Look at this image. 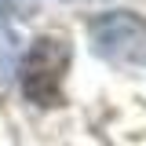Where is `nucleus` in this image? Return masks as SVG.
<instances>
[{
    "label": "nucleus",
    "instance_id": "nucleus-3",
    "mask_svg": "<svg viewBox=\"0 0 146 146\" xmlns=\"http://www.w3.org/2000/svg\"><path fill=\"white\" fill-rule=\"evenodd\" d=\"M29 11H36V0H0V22L4 18H22Z\"/></svg>",
    "mask_w": 146,
    "mask_h": 146
},
{
    "label": "nucleus",
    "instance_id": "nucleus-2",
    "mask_svg": "<svg viewBox=\"0 0 146 146\" xmlns=\"http://www.w3.org/2000/svg\"><path fill=\"white\" fill-rule=\"evenodd\" d=\"M88 33L95 40V51L110 62H146V22L131 11H110L88 22Z\"/></svg>",
    "mask_w": 146,
    "mask_h": 146
},
{
    "label": "nucleus",
    "instance_id": "nucleus-1",
    "mask_svg": "<svg viewBox=\"0 0 146 146\" xmlns=\"http://www.w3.org/2000/svg\"><path fill=\"white\" fill-rule=\"evenodd\" d=\"M70 70V44L66 36H36L29 51L18 62V84L22 95L36 106H58L62 102V77Z\"/></svg>",
    "mask_w": 146,
    "mask_h": 146
}]
</instances>
